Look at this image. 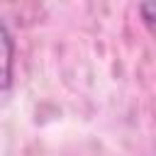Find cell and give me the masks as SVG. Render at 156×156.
<instances>
[{
    "instance_id": "obj_1",
    "label": "cell",
    "mask_w": 156,
    "mask_h": 156,
    "mask_svg": "<svg viewBox=\"0 0 156 156\" xmlns=\"http://www.w3.org/2000/svg\"><path fill=\"white\" fill-rule=\"evenodd\" d=\"M12 68H15V39L7 24L0 20V90L12 88Z\"/></svg>"
},
{
    "instance_id": "obj_2",
    "label": "cell",
    "mask_w": 156,
    "mask_h": 156,
    "mask_svg": "<svg viewBox=\"0 0 156 156\" xmlns=\"http://www.w3.org/2000/svg\"><path fill=\"white\" fill-rule=\"evenodd\" d=\"M139 15H141V22L149 29V34L156 37V2H141L139 5Z\"/></svg>"
}]
</instances>
